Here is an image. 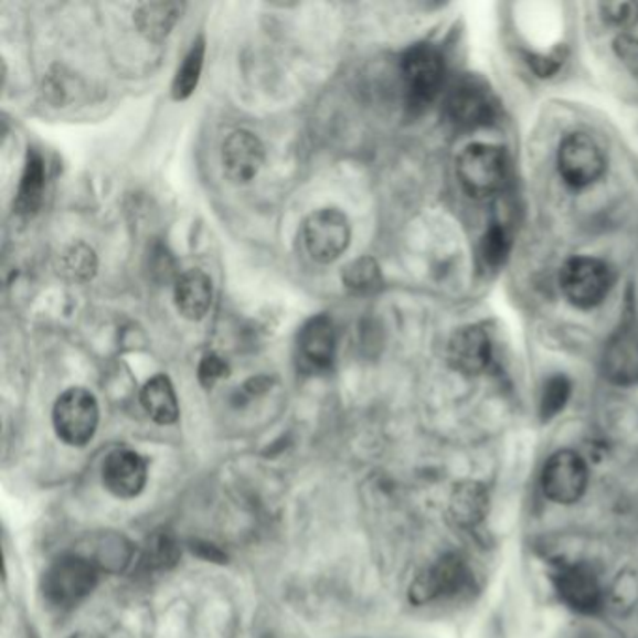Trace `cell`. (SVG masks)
<instances>
[{"mask_svg":"<svg viewBox=\"0 0 638 638\" xmlns=\"http://www.w3.org/2000/svg\"><path fill=\"white\" fill-rule=\"evenodd\" d=\"M99 570L83 554H66L50 565L42 581L45 602L55 608H74L98 586Z\"/></svg>","mask_w":638,"mask_h":638,"instance_id":"6da1fadb","label":"cell"},{"mask_svg":"<svg viewBox=\"0 0 638 638\" xmlns=\"http://www.w3.org/2000/svg\"><path fill=\"white\" fill-rule=\"evenodd\" d=\"M457 177L468 195L478 199L497 195L508 179L506 153L492 145H470L457 160Z\"/></svg>","mask_w":638,"mask_h":638,"instance_id":"7a4b0ae2","label":"cell"},{"mask_svg":"<svg viewBox=\"0 0 638 638\" xmlns=\"http://www.w3.org/2000/svg\"><path fill=\"white\" fill-rule=\"evenodd\" d=\"M99 424L98 401L85 387H70L56 400L53 425L62 443L81 448L93 440Z\"/></svg>","mask_w":638,"mask_h":638,"instance_id":"3957f363","label":"cell"},{"mask_svg":"<svg viewBox=\"0 0 638 638\" xmlns=\"http://www.w3.org/2000/svg\"><path fill=\"white\" fill-rule=\"evenodd\" d=\"M401 77L412 107H424L443 91L446 64L438 50L427 43L414 45L401 61Z\"/></svg>","mask_w":638,"mask_h":638,"instance_id":"277c9868","label":"cell"},{"mask_svg":"<svg viewBox=\"0 0 638 638\" xmlns=\"http://www.w3.org/2000/svg\"><path fill=\"white\" fill-rule=\"evenodd\" d=\"M560 287L573 306L589 309L607 298L613 287V272L599 258H571L560 272Z\"/></svg>","mask_w":638,"mask_h":638,"instance_id":"5b68a950","label":"cell"},{"mask_svg":"<svg viewBox=\"0 0 638 638\" xmlns=\"http://www.w3.org/2000/svg\"><path fill=\"white\" fill-rule=\"evenodd\" d=\"M588 481L586 460L571 449H560L551 455L541 472L543 495L560 506L577 503L588 489Z\"/></svg>","mask_w":638,"mask_h":638,"instance_id":"8992f818","label":"cell"},{"mask_svg":"<svg viewBox=\"0 0 638 638\" xmlns=\"http://www.w3.org/2000/svg\"><path fill=\"white\" fill-rule=\"evenodd\" d=\"M304 244L313 260H338L350 244L349 217L338 209L317 210L304 223Z\"/></svg>","mask_w":638,"mask_h":638,"instance_id":"52a82bcc","label":"cell"},{"mask_svg":"<svg viewBox=\"0 0 638 638\" xmlns=\"http://www.w3.org/2000/svg\"><path fill=\"white\" fill-rule=\"evenodd\" d=\"M607 161L592 137L570 134L559 148V171L571 188H586L602 179Z\"/></svg>","mask_w":638,"mask_h":638,"instance_id":"ba28073f","label":"cell"},{"mask_svg":"<svg viewBox=\"0 0 638 638\" xmlns=\"http://www.w3.org/2000/svg\"><path fill=\"white\" fill-rule=\"evenodd\" d=\"M470 583V570L459 554H444L435 564L422 571L412 583L411 602L414 605L436 602L443 597L457 596Z\"/></svg>","mask_w":638,"mask_h":638,"instance_id":"9c48e42d","label":"cell"},{"mask_svg":"<svg viewBox=\"0 0 638 638\" xmlns=\"http://www.w3.org/2000/svg\"><path fill=\"white\" fill-rule=\"evenodd\" d=\"M554 586L560 599L581 614H594L602 608L603 588L596 571L586 564H564L554 571Z\"/></svg>","mask_w":638,"mask_h":638,"instance_id":"30bf717a","label":"cell"},{"mask_svg":"<svg viewBox=\"0 0 638 638\" xmlns=\"http://www.w3.org/2000/svg\"><path fill=\"white\" fill-rule=\"evenodd\" d=\"M147 460L134 449H115L107 455L102 468L105 489L120 500L139 497L147 486Z\"/></svg>","mask_w":638,"mask_h":638,"instance_id":"8fae6325","label":"cell"},{"mask_svg":"<svg viewBox=\"0 0 638 638\" xmlns=\"http://www.w3.org/2000/svg\"><path fill=\"white\" fill-rule=\"evenodd\" d=\"M225 177L234 184H249L264 163V147L252 131L238 129L225 139L222 147Z\"/></svg>","mask_w":638,"mask_h":638,"instance_id":"7c38bea8","label":"cell"},{"mask_svg":"<svg viewBox=\"0 0 638 638\" xmlns=\"http://www.w3.org/2000/svg\"><path fill=\"white\" fill-rule=\"evenodd\" d=\"M446 113L449 120L460 128H478L491 123L495 117V102L483 86L474 81H462L448 94Z\"/></svg>","mask_w":638,"mask_h":638,"instance_id":"4fadbf2b","label":"cell"},{"mask_svg":"<svg viewBox=\"0 0 638 638\" xmlns=\"http://www.w3.org/2000/svg\"><path fill=\"white\" fill-rule=\"evenodd\" d=\"M492 358L489 333L479 326H467L454 333L448 344V360L451 368L465 375L483 373Z\"/></svg>","mask_w":638,"mask_h":638,"instance_id":"5bb4252c","label":"cell"},{"mask_svg":"<svg viewBox=\"0 0 638 638\" xmlns=\"http://www.w3.org/2000/svg\"><path fill=\"white\" fill-rule=\"evenodd\" d=\"M336 343L338 339H336L332 319L326 315H319L301 328L300 341H298L301 360L315 371L328 369L336 358Z\"/></svg>","mask_w":638,"mask_h":638,"instance_id":"9a60e30c","label":"cell"},{"mask_svg":"<svg viewBox=\"0 0 638 638\" xmlns=\"http://www.w3.org/2000/svg\"><path fill=\"white\" fill-rule=\"evenodd\" d=\"M603 375L616 386L638 384L637 333L626 330L607 344L603 357Z\"/></svg>","mask_w":638,"mask_h":638,"instance_id":"2e32d148","label":"cell"},{"mask_svg":"<svg viewBox=\"0 0 638 638\" xmlns=\"http://www.w3.org/2000/svg\"><path fill=\"white\" fill-rule=\"evenodd\" d=\"M491 495L481 481L467 479L454 487L449 497V515L460 528H476L486 521Z\"/></svg>","mask_w":638,"mask_h":638,"instance_id":"e0dca14e","label":"cell"},{"mask_svg":"<svg viewBox=\"0 0 638 638\" xmlns=\"http://www.w3.org/2000/svg\"><path fill=\"white\" fill-rule=\"evenodd\" d=\"M212 279L203 270L185 272L174 285V304L179 313L188 320L204 319L212 306Z\"/></svg>","mask_w":638,"mask_h":638,"instance_id":"ac0fdd59","label":"cell"},{"mask_svg":"<svg viewBox=\"0 0 638 638\" xmlns=\"http://www.w3.org/2000/svg\"><path fill=\"white\" fill-rule=\"evenodd\" d=\"M141 403L156 424L172 425L179 419V400L169 376H152L142 387Z\"/></svg>","mask_w":638,"mask_h":638,"instance_id":"d6986e66","label":"cell"},{"mask_svg":"<svg viewBox=\"0 0 638 638\" xmlns=\"http://www.w3.org/2000/svg\"><path fill=\"white\" fill-rule=\"evenodd\" d=\"M184 4L180 2H150L142 4L136 12V25L142 36L160 42L177 25Z\"/></svg>","mask_w":638,"mask_h":638,"instance_id":"ffe728a7","label":"cell"},{"mask_svg":"<svg viewBox=\"0 0 638 638\" xmlns=\"http://www.w3.org/2000/svg\"><path fill=\"white\" fill-rule=\"evenodd\" d=\"M43 188H45V166H43L42 156L36 150H32L26 156L25 171H23L18 199H15L18 214L32 215L40 209Z\"/></svg>","mask_w":638,"mask_h":638,"instance_id":"44dd1931","label":"cell"},{"mask_svg":"<svg viewBox=\"0 0 638 638\" xmlns=\"http://www.w3.org/2000/svg\"><path fill=\"white\" fill-rule=\"evenodd\" d=\"M203 62L204 40L203 38H196L193 45H191L190 53L182 61V66L177 72V77L172 81V98L177 99V102L190 98L196 88L199 77H201Z\"/></svg>","mask_w":638,"mask_h":638,"instance_id":"7402d4cb","label":"cell"},{"mask_svg":"<svg viewBox=\"0 0 638 638\" xmlns=\"http://www.w3.org/2000/svg\"><path fill=\"white\" fill-rule=\"evenodd\" d=\"M180 551L174 540L169 534H156L148 541L141 556V567L145 571L169 570L177 564Z\"/></svg>","mask_w":638,"mask_h":638,"instance_id":"603a6c76","label":"cell"},{"mask_svg":"<svg viewBox=\"0 0 638 638\" xmlns=\"http://www.w3.org/2000/svg\"><path fill=\"white\" fill-rule=\"evenodd\" d=\"M571 397V382L567 376L554 375L545 382L541 392L540 414L543 422H549L564 411Z\"/></svg>","mask_w":638,"mask_h":638,"instance_id":"cb8c5ba5","label":"cell"},{"mask_svg":"<svg viewBox=\"0 0 638 638\" xmlns=\"http://www.w3.org/2000/svg\"><path fill=\"white\" fill-rule=\"evenodd\" d=\"M381 279L379 264L369 257L358 258L354 263H350L343 272L344 285L349 289L358 290V293L375 289V287H379Z\"/></svg>","mask_w":638,"mask_h":638,"instance_id":"d4e9b609","label":"cell"},{"mask_svg":"<svg viewBox=\"0 0 638 638\" xmlns=\"http://www.w3.org/2000/svg\"><path fill=\"white\" fill-rule=\"evenodd\" d=\"M511 249V236L502 225H492L481 242V255L489 266H500Z\"/></svg>","mask_w":638,"mask_h":638,"instance_id":"484cf974","label":"cell"},{"mask_svg":"<svg viewBox=\"0 0 638 638\" xmlns=\"http://www.w3.org/2000/svg\"><path fill=\"white\" fill-rule=\"evenodd\" d=\"M64 270L75 279H88L96 270V257L93 249L86 246H75L64 255Z\"/></svg>","mask_w":638,"mask_h":638,"instance_id":"4316f807","label":"cell"},{"mask_svg":"<svg viewBox=\"0 0 638 638\" xmlns=\"http://www.w3.org/2000/svg\"><path fill=\"white\" fill-rule=\"evenodd\" d=\"M603 19L616 29H629L638 23V2H605L602 4Z\"/></svg>","mask_w":638,"mask_h":638,"instance_id":"83f0119b","label":"cell"},{"mask_svg":"<svg viewBox=\"0 0 638 638\" xmlns=\"http://www.w3.org/2000/svg\"><path fill=\"white\" fill-rule=\"evenodd\" d=\"M228 376V365L222 357L217 354H206L199 363V381L204 387L214 386L215 382Z\"/></svg>","mask_w":638,"mask_h":638,"instance_id":"f1b7e54d","label":"cell"},{"mask_svg":"<svg viewBox=\"0 0 638 638\" xmlns=\"http://www.w3.org/2000/svg\"><path fill=\"white\" fill-rule=\"evenodd\" d=\"M614 51H616L618 59L626 64V68L629 70L635 77H638L637 38L629 36V34H621V36L616 38V42H614Z\"/></svg>","mask_w":638,"mask_h":638,"instance_id":"f546056e","label":"cell"}]
</instances>
